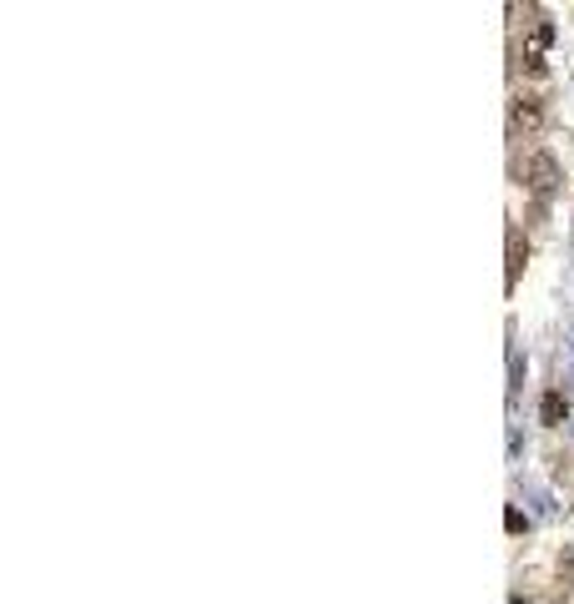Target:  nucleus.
Masks as SVG:
<instances>
[{
    "label": "nucleus",
    "instance_id": "1",
    "mask_svg": "<svg viewBox=\"0 0 574 604\" xmlns=\"http://www.w3.org/2000/svg\"><path fill=\"white\" fill-rule=\"evenodd\" d=\"M524 186H529L534 196H549L554 186H559V162H554L549 151H529V156H524Z\"/></svg>",
    "mask_w": 574,
    "mask_h": 604
},
{
    "label": "nucleus",
    "instance_id": "2",
    "mask_svg": "<svg viewBox=\"0 0 574 604\" xmlns=\"http://www.w3.org/2000/svg\"><path fill=\"white\" fill-rule=\"evenodd\" d=\"M509 126H514V136H534V131L544 126V101L539 96H514Z\"/></svg>",
    "mask_w": 574,
    "mask_h": 604
},
{
    "label": "nucleus",
    "instance_id": "3",
    "mask_svg": "<svg viewBox=\"0 0 574 604\" xmlns=\"http://www.w3.org/2000/svg\"><path fill=\"white\" fill-rule=\"evenodd\" d=\"M554 41V25L549 21H534V31H529V41H524V65L529 71H544V45Z\"/></svg>",
    "mask_w": 574,
    "mask_h": 604
},
{
    "label": "nucleus",
    "instance_id": "4",
    "mask_svg": "<svg viewBox=\"0 0 574 604\" xmlns=\"http://www.w3.org/2000/svg\"><path fill=\"white\" fill-rule=\"evenodd\" d=\"M564 413H569L564 393H544V403H539V418H544V423H564Z\"/></svg>",
    "mask_w": 574,
    "mask_h": 604
},
{
    "label": "nucleus",
    "instance_id": "5",
    "mask_svg": "<svg viewBox=\"0 0 574 604\" xmlns=\"http://www.w3.org/2000/svg\"><path fill=\"white\" fill-rule=\"evenodd\" d=\"M519 262H524V242H519V237H509V282L519 277Z\"/></svg>",
    "mask_w": 574,
    "mask_h": 604
}]
</instances>
